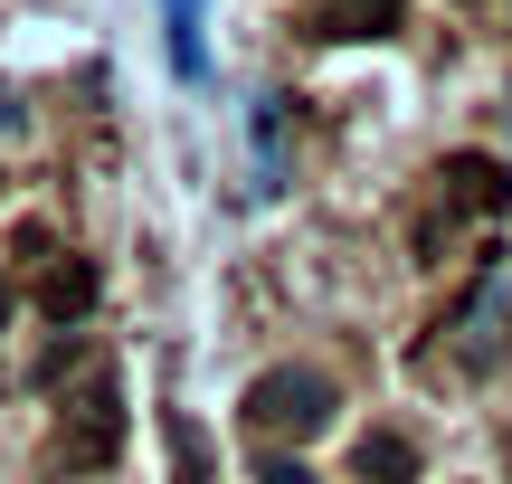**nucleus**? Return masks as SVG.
<instances>
[{
  "mask_svg": "<svg viewBox=\"0 0 512 484\" xmlns=\"http://www.w3.org/2000/svg\"><path fill=\"white\" fill-rule=\"evenodd\" d=\"M266 484H313L304 466H285V456H275V466H266Z\"/></svg>",
  "mask_w": 512,
  "mask_h": 484,
  "instance_id": "9b49d317",
  "label": "nucleus"
},
{
  "mask_svg": "<svg viewBox=\"0 0 512 484\" xmlns=\"http://www.w3.org/2000/svg\"><path fill=\"white\" fill-rule=\"evenodd\" d=\"M76 361H86V342H57V352H48V361H38V371H29V380H38V390H48V380H67V371H76Z\"/></svg>",
  "mask_w": 512,
  "mask_h": 484,
  "instance_id": "9d476101",
  "label": "nucleus"
},
{
  "mask_svg": "<svg viewBox=\"0 0 512 484\" xmlns=\"http://www.w3.org/2000/svg\"><path fill=\"white\" fill-rule=\"evenodd\" d=\"M162 48H171V76L200 86L209 76V38H200V0H162Z\"/></svg>",
  "mask_w": 512,
  "mask_h": 484,
  "instance_id": "0eeeda50",
  "label": "nucleus"
},
{
  "mask_svg": "<svg viewBox=\"0 0 512 484\" xmlns=\"http://www.w3.org/2000/svg\"><path fill=\"white\" fill-rule=\"evenodd\" d=\"M114 456H124V390L95 380L67 409V428H57V475H95V466H114Z\"/></svg>",
  "mask_w": 512,
  "mask_h": 484,
  "instance_id": "f03ea898",
  "label": "nucleus"
},
{
  "mask_svg": "<svg viewBox=\"0 0 512 484\" xmlns=\"http://www.w3.org/2000/svg\"><path fill=\"white\" fill-rule=\"evenodd\" d=\"M351 466H361V484H408L418 475V456H408V437H361V456H351Z\"/></svg>",
  "mask_w": 512,
  "mask_h": 484,
  "instance_id": "6e6552de",
  "label": "nucleus"
},
{
  "mask_svg": "<svg viewBox=\"0 0 512 484\" xmlns=\"http://www.w3.org/2000/svg\"><path fill=\"white\" fill-rule=\"evenodd\" d=\"M95 295H105V266H95V257H57L48 276H38V314H48V323H86Z\"/></svg>",
  "mask_w": 512,
  "mask_h": 484,
  "instance_id": "20e7f679",
  "label": "nucleus"
},
{
  "mask_svg": "<svg viewBox=\"0 0 512 484\" xmlns=\"http://www.w3.org/2000/svg\"><path fill=\"white\" fill-rule=\"evenodd\" d=\"M503 314H512L503 276H484V285H475V304H465V314H456V333H465V361H475V371H484V361L503 352Z\"/></svg>",
  "mask_w": 512,
  "mask_h": 484,
  "instance_id": "423d86ee",
  "label": "nucleus"
},
{
  "mask_svg": "<svg viewBox=\"0 0 512 484\" xmlns=\"http://www.w3.org/2000/svg\"><path fill=\"white\" fill-rule=\"evenodd\" d=\"M10 304H19V295H10V276H0V323H10Z\"/></svg>",
  "mask_w": 512,
  "mask_h": 484,
  "instance_id": "f8f14e48",
  "label": "nucleus"
},
{
  "mask_svg": "<svg viewBox=\"0 0 512 484\" xmlns=\"http://www.w3.org/2000/svg\"><path fill=\"white\" fill-rule=\"evenodd\" d=\"M171 484H209V437L171 409Z\"/></svg>",
  "mask_w": 512,
  "mask_h": 484,
  "instance_id": "1a4fd4ad",
  "label": "nucleus"
},
{
  "mask_svg": "<svg viewBox=\"0 0 512 484\" xmlns=\"http://www.w3.org/2000/svg\"><path fill=\"white\" fill-rule=\"evenodd\" d=\"M399 19H408V0H323L313 38H389Z\"/></svg>",
  "mask_w": 512,
  "mask_h": 484,
  "instance_id": "39448f33",
  "label": "nucleus"
},
{
  "mask_svg": "<svg viewBox=\"0 0 512 484\" xmlns=\"http://www.w3.org/2000/svg\"><path fill=\"white\" fill-rule=\"evenodd\" d=\"M238 409H247V437H294V447H304V437L332 428V380L304 371V361H285V371H256L247 380Z\"/></svg>",
  "mask_w": 512,
  "mask_h": 484,
  "instance_id": "f257e3e1",
  "label": "nucleus"
},
{
  "mask_svg": "<svg viewBox=\"0 0 512 484\" xmlns=\"http://www.w3.org/2000/svg\"><path fill=\"white\" fill-rule=\"evenodd\" d=\"M437 181H446V219H494V209L512 200V171L494 162V152H456Z\"/></svg>",
  "mask_w": 512,
  "mask_h": 484,
  "instance_id": "7ed1b4c3",
  "label": "nucleus"
}]
</instances>
